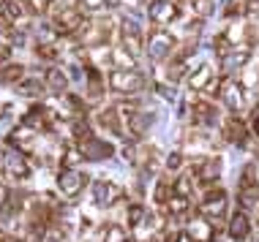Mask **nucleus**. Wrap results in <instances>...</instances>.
<instances>
[{
	"instance_id": "f257e3e1",
	"label": "nucleus",
	"mask_w": 259,
	"mask_h": 242,
	"mask_svg": "<svg viewBox=\"0 0 259 242\" xmlns=\"http://www.w3.org/2000/svg\"><path fill=\"white\" fill-rule=\"evenodd\" d=\"M88 183H90V177L85 174V171H79L76 166H63V169L58 171V177H55V185H58L60 196L68 199V202L79 199Z\"/></svg>"
},
{
	"instance_id": "f03ea898",
	"label": "nucleus",
	"mask_w": 259,
	"mask_h": 242,
	"mask_svg": "<svg viewBox=\"0 0 259 242\" xmlns=\"http://www.w3.org/2000/svg\"><path fill=\"white\" fill-rule=\"evenodd\" d=\"M219 98H221V103L232 114H240L243 109H246V103H248L246 85H243L237 77H227V79L221 82V87H219Z\"/></svg>"
},
{
	"instance_id": "7ed1b4c3",
	"label": "nucleus",
	"mask_w": 259,
	"mask_h": 242,
	"mask_svg": "<svg viewBox=\"0 0 259 242\" xmlns=\"http://www.w3.org/2000/svg\"><path fill=\"white\" fill-rule=\"evenodd\" d=\"M199 212L210 220H224L229 212V193L224 188H207L199 199Z\"/></svg>"
},
{
	"instance_id": "20e7f679",
	"label": "nucleus",
	"mask_w": 259,
	"mask_h": 242,
	"mask_svg": "<svg viewBox=\"0 0 259 242\" xmlns=\"http://www.w3.org/2000/svg\"><path fill=\"white\" fill-rule=\"evenodd\" d=\"M175 46H178V38H175L169 30L158 27V30L150 33L148 44H145V54H148L153 63H164V60L175 52Z\"/></svg>"
},
{
	"instance_id": "39448f33",
	"label": "nucleus",
	"mask_w": 259,
	"mask_h": 242,
	"mask_svg": "<svg viewBox=\"0 0 259 242\" xmlns=\"http://www.w3.org/2000/svg\"><path fill=\"white\" fill-rule=\"evenodd\" d=\"M109 87L120 95H137L145 90V77L134 68H115L109 74Z\"/></svg>"
},
{
	"instance_id": "423d86ee",
	"label": "nucleus",
	"mask_w": 259,
	"mask_h": 242,
	"mask_svg": "<svg viewBox=\"0 0 259 242\" xmlns=\"http://www.w3.org/2000/svg\"><path fill=\"white\" fill-rule=\"evenodd\" d=\"M221 174H224V158H219V155L197 158L191 163V177L197 185H213L221 179Z\"/></svg>"
},
{
	"instance_id": "0eeeda50",
	"label": "nucleus",
	"mask_w": 259,
	"mask_h": 242,
	"mask_svg": "<svg viewBox=\"0 0 259 242\" xmlns=\"http://www.w3.org/2000/svg\"><path fill=\"white\" fill-rule=\"evenodd\" d=\"M117 33H120V44L128 49L131 54H142L145 52V44H148V38H145L142 27L134 17H123L120 25H117Z\"/></svg>"
},
{
	"instance_id": "6e6552de",
	"label": "nucleus",
	"mask_w": 259,
	"mask_h": 242,
	"mask_svg": "<svg viewBox=\"0 0 259 242\" xmlns=\"http://www.w3.org/2000/svg\"><path fill=\"white\" fill-rule=\"evenodd\" d=\"M76 147L82 150V155H85V161H93V163H99V161H107V158L115 155V144H112L109 139H101V136H96V134H88V136H82L79 142H76Z\"/></svg>"
},
{
	"instance_id": "1a4fd4ad",
	"label": "nucleus",
	"mask_w": 259,
	"mask_h": 242,
	"mask_svg": "<svg viewBox=\"0 0 259 242\" xmlns=\"http://www.w3.org/2000/svg\"><path fill=\"white\" fill-rule=\"evenodd\" d=\"M3 171L11 179H17V183H25V179H30V174H33L27 155L19 153L17 147H6L3 150Z\"/></svg>"
},
{
	"instance_id": "9d476101",
	"label": "nucleus",
	"mask_w": 259,
	"mask_h": 242,
	"mask_svg": "<svg viewBox=\"0 0 259 242\" xmlns=\"http://www.w3.org/2000/svg\"><path fill=\"white\" fill-rule=\"evenodd\" d=\"M90 199H93V204L99 210H112L123 199V188L115 185L112 179H96L93 188H90Z\"/></svg>"
},
{
	"instance_id": "9b49d317",
	"label": "nucleus",
	"mask_w": 259,
	"mask_h": 242,
	"mask_svg": "<svg viewBox=\"0 0 259 242\" xmlns=\"http://www.w3.org/2000/svg\"><path fill=\"white\" fill-rule=\"evenodd\" d=\"M145 11H148V19L156 27L175 25L180 19V6L175 3V0H150Z\"/></svg>"
},
{
	"instance_id": "f8f14e48",
	"label": "nucleus",
	"mask_w": 259,
	"mask_h": 242,
	"mask_svg": "<svg viewBox=\"0 0 259 242\" xmlns=\"http://www.w3.org/2000/svg\"><path fill=\"white\" fill-rule=\"evenodd\" d=\"M153 123H156V114L148 112V109H142V106L125 114V128H128L131 139H137V142H139V139H145V136L150 134Z\"/></svg>"
},
{
	"instance_id": "ddd939ff",
	"label": "nucleus",
	"mask_w": 259,
	"mask_h": 242,
	"mask_svg": "<svg viewBox=\"0 0 259 242\" xmlns=\"http://www.w3.org/2000/svg\"><path fill=\"white\" fill-rule=\"evenodd\" d=\"M221 136H224V139H227L229 144L240 147V150H246V147H248V142H251V131L246 128V123H243L237 114H229L227 120H224Z\"/></svg>"
},
{
	"instance_id": "4468645a",
	"label": "nucleus",
	"mask_w": 259,
	"mask_h": 242,
	"mask_svg": "<svg viewBox=\"0 0 259 242\" xmlns=\"http://www.w3.org/2000/svg\"><path fill=\"white\" fill-rule=\"evenodd\" d=\"M248 60H251V46H229L221 54V71L227 77H235V74H240L248 66Z\"/></svg>"
},
{
	"instance_id": "2eb2a0df",
	"label": "nucleus",
	"mask_w": 259,
	"mask_h": 242,
	"mask_svg": "<svg viewBox=\"0 0 259 242\" xmlns=\"http://www.w3.org/2000/svg\"><path fill=\"white\" fill-rule=\"evenodd\" d=\"M82 22H85V14H82L79 9H74V6L58 11V14H55V19H52L55 30H58L60 36H74V33L82 27Z\"/></svg>"
},
{
	"instance_id": "dca6fc26",
	"label": "nucleus",
	"mask_w": 259,
	"mask_h": 242,
	"mask_svg": "<svg viewBox=\"0 0 259 242\" xmlns=\"http://www.w3.org/2000/svg\"><path fill=\"white\" fill-rule=\"evenodd\" d=\"M215 79V68L213 63H199L194 71H188V77H186V87L191 90V93H205L207 85Z\"/></svg>"
},
{
	"instance_id": "f3484780",
	"label": "nucleus",
	"mask_w": 259,
	"mask_h": 242,
	"mask_svg": "<svg viewBox=\"0 0 259 242\" xmlns=\"http://www.w3.org/2000/svg\"><path fill=\"white\" fill-rule=\"evenodd\" d=\"M191 120H194V126H197V128L210 131V128L219 126V109H215L210 101H199V103H194V106H191Z\"/></svg>"
},
{
	"instance_id": "a211bd4d",
	"label": "nucleus",
	"mask_w": 259,
	"mask_h": 242,
	"mask_svg": "<svg viewBox=\"0 0 259 242\" xmlns=\"http://www.w3.org/2000/svg\"><path fill=\"white\" fill-rule=\"evenodd\" d=\"M120 109H117V103L115 106H104L99 109V114H96V123H99V128H107L112 136H123V128H125V123L120 120Z\"/></svg>"
},
{
	"instance_id": "6ab92c4d",
	"label": "nucleus",
	"mask_w": 259,
	"mask_h": 242,
	"mask_svg": "<svg viewBox=\"0 0 259 242\" xmlns=\"http://www.w3.org/2000/svg\"><path fill=\"white\" fill-rule=\"evenodd\" d=\"M186 231L191 234V239H213L215 231H219V223H215V220H210V218H205L199 212V215H194L186 223Z\"/></svg>"
},
{
	"instance_id": "aec40b11",
	"label": "nucleus",
	"mask_w": 259,
	"mask_h": 242,
	"mask_svg": "<svg viewBox=\"0 0 259 242\" xmlns=\"http://www.w3.org/2000/svg\"><path fill=\"white\" fill-rule=\"evenodd\" d=\"M85 95L90 101H101L104 98V90H107V85H104V77L101 71L96 68L93 63H85Z\"/></svg>"
},
{
	"instance_id": "412c9836",
	"label": "nucleus",
	"mask_w": 259,
	"mask_h": 242,
	"mask_svg": "<svg viewBox=\"0 0 259 242\" xmlns=\"http://www.w3.org/2000/svg\"><path fill=\"white\" fill-rule=\"evenodd\" d=\"M227 234L229 239H248L251 237V218L246 210H237L227 223Z\"/></svg>"
},
{
	"instance_id": "4be33fe9",
	"label": "nucleus",
	"mask_w": 259,
	"mask_h": 242,
	"mask_svg": "<svg viewBox=\"0 0 259 242\" xmlns=\"http://www.w3.org/2000/svg\"><path fill=\"white\" fill-rule=\"evenodd\" d=\"M14 90H17V95H22V98H41L47 90V82L41 77H22L14 85Z\"/></svg>"
},
{
	"instance_id": "5701e85b",
	"label": "nucleus",
	"mask_w": 259,
	"mask_h": 242,
	"mask_svg": "<svg viewBox=\"0 0 259 242\" xmlns=\"http://www.w3.org/2000/svg\"><path fill=\"white\" fill-rule=\"evenodd\" d=\"M44 82H47V90H52L55 95L68 93V77H66V71L58 68V66L47 68V71H44Z\"/></svg>"
},
{
	"instance_id": "b1692460",
	"label": "nucleus",
	"mask_w": 259,
	"mask_h": 242,
	"mask_svg": "<svg viewBox=\"0 0 259 242\" xmlns=\"http://www.w3.org/2000/svg\"><path fill=\"white\" fill-rule=\"evenodd\" d=\"M237 188H240V191H254V188H259V158H254L251 163L243 166L240 177H237Z\"/></svg>"
},
{
	"instance_id": "393cba45",
	"label": "nucleus",
	"mask_w": 259,
	"mask_h": 242,
	"mask_svg": "<svg viewBox=\"0 0 259 242\" xmlns=\"http://www.w3.org/2000/svg\"><path fill=\"white\" fill-rule=\"evenodd\" d=\"M164 207H166V212H169L172 218H183V215H188V210H191V196H183V193L175 191Z\"/></svg>"
},
{
	"instance_id": "a878e982",
	"label": "nucleus",
	"mask_w": 259,
	"mask_h": 242,
	"mask_svg": "<svg viewBox=\"0 0 259 242\" xmlns=\"http://www.w3.org/2000/svg\"><path fill=\"white\" fill-rule=\"evenodd\" d=\"M22 77H25L22 63H3L0 66V82H3V85H17Z\"/></svg>"
},
{
	"instance_id": "bb28decb",
	"label": "nucleus",
	"mask_w": 259,
	"mask_h": 242,
	"mask_svg": "<svg viewBox=\"0 0 259 242\" xmlns=\"http://www.w3.org/2000/svg\"><path fill=\"white\" fill-rule=\"evenodd\" d=\"M246 6H248V0H224V19H240V17H246Z\"/></svg>"
},
{
	"instance_id": "cd10ccee",
	"label": "nucleus",
	"mask_w": 259,
	"mask_h": 242,
	"mask_svg": "<svg viewBox=\"0 0 259 242\" xmlns=\"http://www.w3.org/2000/svg\"><path fill=\"white\" fill-rule=\"evenodd\" d=\"M145 215H148V210H145V204H139V202H131L128 204V210H125V220H128V229H139V223L145 220Z\"/></svg>"
},
{
	"instance_id": "c85d7f7f",
	"label": "nucleus",
	"mask_w": 259,
	"mask_h": 242,
	"mask_svg": "<svg viewBox=\"0 0 259 242\" xmlns=\"http://www.w3.org/2000/svg\"><path fill=\"white\" fill-rule=\"evenodd\" d=\"M164 74H166V82H172V85H175V82H180L188 74V63H186V60H180V57H175L172 63L166 66Z\"/></svg>"
},
{
	"instance_id": "c756f323",
	"label": "nucleus",
	"mask_w": 259,
	"mask_h": 242,
	"mask_svg": "<svg viewBox=\"0 0 259 242\" xmlns=\"http://www.w3.org/2000/svg\"><path fill=\"white\" fill-rule=\"evenodd\" d=\"M134 57L137 54H131L123 44L112 49V66H117V68H134Z\"/></svg>"
},
{
	"instance_id": "7c9ffc66",
	"label": "nucleus",
	"mask_w": 259,
	"mask_h": 242,
	"mask_svg": "<svg viewBox=\"0 0 259 242\" xmlns=\"http://www.w3.org/2000/svg\"><path fill=\"white\" fill-rule=\"evenodd\" d=\"M172 193H175V185L169 183V179H158L156 188H153V202H156V204H166Z\"/></svg>"
},
{
	"instance_id": "2f4dec72",
	"label": "nucleus",
	"mask_w": 259,
	"mask_h": 242,
	"mask_svg": "<svg viewBox=\"0 0 259 242\" xmlns=\"http://www.w3.org/2000/svg\"><path fill=\"white\" fill-rule=\"evenodd\" d=\"M188 6H191V11L199 19H210L215 11V0H188Z\"/></svg>"
},
{
	"instance_id": "473e14b6",
	"label": "nucleus",
	"mask_w": 259,
	"mask_h": 242,
	"mask_svg": "<svg viewBox=\"0 0 259 242\" xmlns=\"http://www.w3.org/2000/svg\"><path fill=\"white\" fill-rule=\"evenodd\" d=\"M60 161H63V166H76V163L85 161V155H82V150H79V147H68V144H63Z\"/></svg>"
},
{
	"instance_id": "72a5a7b5",
	"label": "nucleus",
	"mask_w": 259,
	"mask_h": 242,
	"mask_svg": "<svg viewBox=\"0 0 259 242\" xmlns=\"http://www.w3.org/2000/svg\"><path fill=\"white\" fill-rule=\"evenodd\" d=\"M153 93H156L158 98H164L166 103H175V98H178L175 85H169V82H156V85H153Z\"/></svg>"
},
{
	"instance_id": "f704fd0d",
	"label": "nucleus",
	"mask_w": 259,
	"mask_h": 242,
	"mask_svg": "<svg viewBox=\"0 0 259 242\" xmlns=\"http://www.w3.org/2000/svg\"><path fill=\"white\" fill-rule=\"evenodd\" d=\"M104 239H109V242L128 239V231H125L120 223H109V226H104Z\"/></svg>"
},
{
	"instance_id": "c9c22d12",
	"label": "nucleus",
	"mask_w": 259,
	"mask_h": 242,
	"mask_svg": "<svg viewBox=\"0 0 259 242\" xmlns=\"http://www.w3.org/2000/svg\"><path fill=\"white\" fill-rule=\"evenodd\" d=\"M175 191L178 193H183V196H191V185H194V177H191V171H183L178 179H175Z\"/></svg>"
},
{
	"instance_id": "e433bc0d",
	"label": "nucleus",
	"mask_w": 259,
	"mask_h": 242,
	"mask_svg": "<svg viewBox=\"0 0 259 242\" xmlns=\"http://www.w3.org/2000/svg\"><path fill=\"white\" fill-rule=\"evenodd\" d=\"M164 166H166V171H180V166H183V153H180V150H172V153L166 155Z\"/></svg>"
},
{
	"instance_id": "4c0bfd02",
	"label": "nucleus",
	"mask_w": 259,
	"mask_h": 242,
	"mask_svg": "<svg viewBox=\"0 0 259 242\" xmlns=\"http://www.w3.org/2000/svg\"><path fill=\"white\" fill-rule=\"evenodd\" d=\"M251 131H254V136L259 139V106L254 109V114H251Z\"/></svg>"
},
{
	"instance_id": "58836bf2",
	"label": "nucleus",
	"mask_w": 259,
	"mask_h": 242,
	"mask_svg": "<svg viewBox=\"0 0 259 242\" xmlns=\"http://www.w3.org/2000/svg\"><path fill=\"white\" fill-rule=\"evenodd\" d=\"M123 6V0H104V9L107 11H112V9H120Z\"/></svg>"
},
{
	"instance_id": "ea45409f",
	"label": "nucleus",
	"mask_w": 259,
	"mask_h": 242,
	"mask_svg": "<svg viewBox=\"0 0 259 242\" xmlns=\"http://www.w3.org/2000/svg\"><path fill=\"white\" fill-rule=\"evenodd\" d=\"M6 19H11V17H9V9H6V0H0V25H3Z\"/></svg>"
},
{
	"instance_id": "a19ab883",
	"label": "nucleus",
	"mask_w": 259,
	"mask_h": 242,
	"mask_svg": "<svg viewBox=\"0 0 259 242\" xmlns=\"http://www.w3.org/2000/svg\"><path fill=\"white\" fill-rule=\"evenodd\" d=\"M145 0H123V6H128V9H139Z\"/></svg>"
},
{
	"instance_id": "79ce46f5",
	"label": "nucleus",
	"mask_w": 259,
	"mask_h": 242,
	"mask_svg": "<svg viewBox=\"0 0 259 242\" xmlns=\"http://www.w3.org/2000/svg\"><path fill=\"white\" fill-rule=\"evenodd\" d=\"M85 6H88V9H99V6L104 9V0H85Z\"/></svg>"
},
{
	"instance_id": "37998d69",
	"label": "nucleus",
	"mask_w": 259,
	"mask_h": 242,
	"mask_svg": "<svg viewBox=\"0 0 259 242\" xmlns=\"http://www.w3.org/2000/svg\"><path fill=\"white\" fill-rule=\"evenodd\" d=\"M9 54H11V49H9V46H0V60H6Z\"/></svg>"
},
{
	"instance_id": "c03bdc74",
	"label": "nucleus",
	"mask_w": 259,
	"mask_h": 242,
	"mask_svg": "<svg viewBox=\"0 0 259 242\" xmlns=\"http://www.w3.org/2000/svg\"><path fill=\"white\" fill-rule=\"evenodd\" d=\"M55 3V0H38V6H41V9H47V6H52Z\"/></svg>"
},
{
	"instance_id": "a18cd8bd",
	"label": "nucleus",
	"mask_w": 259,
	"mask_h": 242,
	"mask_svg": "<svg viewBox=\"0 0 259 242\" xmlns=\"http://www.w3.org/2000/svg\"><path fill=\"white\" fill-rule=\"evenodd\" d=\"M256 229H259V220H256Z\"/></svg>"
}]
</instances>
